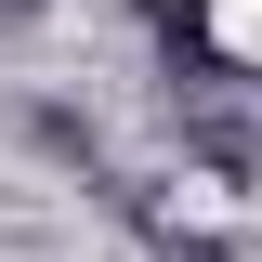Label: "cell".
<instances>
[{
  "label": "cell",
  "instance_id": "obj_3",
  "mask_svg": "<svg viewBox=\"0 0 262 262\" xmlns=\"http://www.w3.org/2000/svg\"><path fill=\"white\" fill-rule=\"evenodd\" d=\"M158 262H236V249H223V236H170Z\"/></svg>",
  "mask_w": 262,
  "mask_h": 262
},
{
  "label": "cell",
  "instance_id": "obj_2",
  "mask_svg": "<svg viewBox=\"0 0 262 262\" xmlns=\"http://www.w3.org/2000/svg\"><path fill=\"white\" fill-rule=\"evenodd\" d=\"M196 158H210V170H236V184H249V131H236V118H196Z\"/></svg>",
  "mask_w": 262,
  "mask_h": 262
},
{
  "label": "cell",
  "instance_id": "obj_1",
  "mask_svg": "<svg viewBox=\"0 0 262 262\" xmlns=\"http://www.w3.org/2000/svg\"><path fill=\"white\" fill-rule=\"evenodd\" d=\"M131 13H144L170 53H210V0H131Z\"/></svg>",
  "mask_w": 262,
  "mask_h": 262
},
{
  "label": "cell",
  "instance_id": "obj_4",
  "mask_svg": "<svg viewBox=\"0 0 262 262\" xmlns=\"http://www.w3.org/2000/svg\"><path fill=\"white\" fill-rule=\"evenodd\" d=\"M0 13H39V0H0Z\"/></svg>",
  "mask_w": 262,
  "mask_h": 262
}]
</instances>
